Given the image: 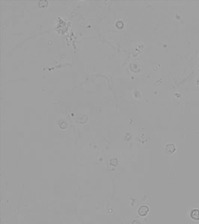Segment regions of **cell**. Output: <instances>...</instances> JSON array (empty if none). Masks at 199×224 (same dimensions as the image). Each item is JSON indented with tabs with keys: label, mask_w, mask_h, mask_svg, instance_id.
Wrapping results in <instances>:
<instances>
[{
	"label": "cell",
	"mask_w": 199,
	"mask_h": 224,
	"mask_svg": "<svg viewBox=\"0 0 199 224\" xmlns=\"http://www.w3.org/2000/svg\"><path fill=\"white\" fill-rule=\"evenodd\" d=\"M176 151V147L173 144H168L165 147V152L167 155H171Z\"/></svg>",
	"instance_id": "1"
},
{
	"label": "cell",
	"mask_w": 199,
	"mask_h": 224,
	"mask_svg": "<svg viewBox=\"0 0 199 224\" xmlns=\"http://www.w3.org/2000/svg\"><path fill=\"white\" fill-rule=\"evenodd\" d=\"M190 217L193 220L195 221L199 220V210L198 209L192 210V211L190 212Z\"/></svg>",
	"instance_id": "3"
},
{
	"label": "cell",
	"mask_w": 199,
	"mask_h": 224,
	"mask_svg": "<svg viewBox=\"0 0 199 224\" xmlns=\"http://www.w3.org/2000/svg\"><path fill=\"white\" fill-rule=\"evenodd\" d=\"M149 212V208L147 206H145V205L141 206L138 210L139 214L141 217L146 216Z\"/></svg>",
	"instance_id": "2"
}]
</instances>
